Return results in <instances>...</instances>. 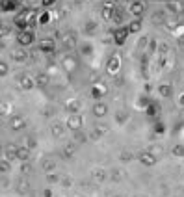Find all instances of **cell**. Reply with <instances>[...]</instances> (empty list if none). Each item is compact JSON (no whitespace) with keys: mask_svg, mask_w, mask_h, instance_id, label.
Segmentation results:
<instances>
[{"mask_svg":"<svg viewBox=\"0 0 184 197\" xmlns=\"http://www.w3.org/2000/svg\"><path fill=\"white\" fill-rule=\"evenodd\" d=\"M48 2H52V0H45V4H48Z\"/></svg>","mask_w":184,"mask_h":197,"instance_id":"6","label":"cell"},{"mask_svg":"<svg viewBox=\"0 0 184 197\" xmlns=\"http://www.w3.org/2000/svg\"><path fill=\"white\" fill-rule=\"evenodd\" d=\"M19 126H21V119H15L13 121V128H19Z\"/></svg>","mask_w":184,"mask_h":197,"instance_id":"5","label":"cell"},{"mask_svg":"<svg viewBox=\"0 0 184 197\" xmlns=\"http://www.w3.org/2000/svg\"><path fill=\"white\" fill-rule=\"evenodd\" d=\"M41 47H43V48H52V43H48V41H45V43H41Z\"/></svg>","mask_w":184,"mask_h":197,"instance_id":"3","label":"cell"},{"mask_svg":"<svg viewBox=\"0 0 184 197\" xmlns=\"http://www.w3.org/2000/svg\"><path fill=\"white\" fill-rule=\"evenodd\" d=\"M19 39H21V43H30V41H32V36H30V34H22Z\"/></svg>","mask_w":184,"mask_h":197,"instance_id":"1","label":"cell"},{"mask_svg":"<svg viewBox=\"0 0 184 197\" xmlns=\"http://www.w3.org/2000/svg\"><path fill=\"white\" fill-rule=\"evenodd\" d=\"M132 11H134V13H140V11H142V4H134Z\"/></svg>","mask_w":184,"mask_h":197,"instance_id":"2","label":"cell"},{"mask_svg":"<svg viewBox=\"0 0 184 197\" xmlns=\"http://www.w3.org/2000/svg\"><path fill=\"white\" fill-rule=\"evenodd\" d=\"M95 114H104V106H97L95 108Z\"/></svg>","mask_w":184,"mask_h":197,"instance_id":"4","label":"cell"}]
</instances>
